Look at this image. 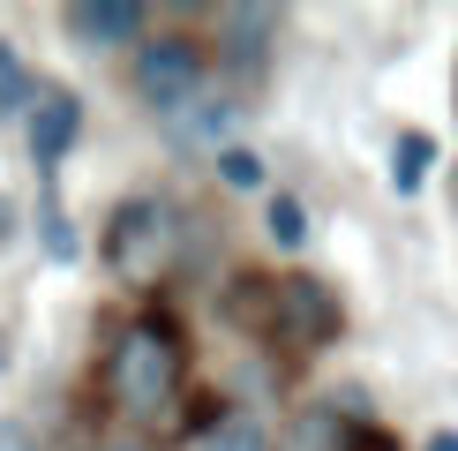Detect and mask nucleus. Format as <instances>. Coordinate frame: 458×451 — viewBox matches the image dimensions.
<instances>
[{
    "instance_id": "20",
    "label": "nucleus",
    "mask_w": 458,
    "mask_h": 451,
    "mask_svg": "<svg viewBox=\"0 0 458 451\" xmlns=\"http://www.w3.org/2000/svg\"><path fill=\"white\" fill-rule=\"evenodd\" d=\"M0 369H8V338H0Z\"/></svg>"
},
{
    "instance_id": "18",
    "label": "nucleus",
    "mask_w": 458,
    "mask_h": 451,
    "mask_svg": "<svg viewBox=\"0 0 458 451\" xmlns=\"http://www.w3.org/2000/svg\"><path fill=\"white\" fill-rule=\"evenodd\" d=\"M0 241H15V196L0 188Z\"/></svg>"
},
{
    "instance_id": "2",
    "label": "nucleus",
    "mask_w": 458,
    "mask_h": 451,
    "mask_svg": "<svg viewBox=\"0 0 458 451\" xmlns=\"http://www.w3.org/2000/svg\"><path fill=\"white\" fill-rule=\"evenodd\" d=\"M218 316L285 362H316L323 346L346 338V301L316 271H233L218 294Z\"/></svg>"
},
{
    "instance_id": "16",
    "label": "nucleus",
    "mask_w": 458,
    "mask_h": 451,
    "mask_svg": "<svg viewBox=\"0 0 458 451\" xmlns=\"http://www.w3.org/2000/svg\"><path fill=\"white\" fill-rule=\"evenodd\" d=\"M75 451H158V437H143V429H90V437H75Z\"/></svg>"
},
{
    "instance_id": "3",
    "label": "nucleus",
    "mask_w": 458,
    "mask_h": 451,
    "mask_svg": "<svg viewBox=\"0 0 458 451\" xmlns=\"http://www.w3.org/2000/svg\"><path fill=\"white\" fill-rule=\"evenodd\" d=\"M98 256L113 286H128L136 301H158L188 263V211L174 196H121L98 234Z\"/></svg>"
},
{
    "instance_id": "1",
    "label": "nucleus",
    "mask_w": 458,
    "mask_h": 451,
    "mask_svg": "<svg viewBox=\"0 0 458 451\" xmlns=\"http://www.w3.org/2000/svg\"><path fill=\"white\" fill-rule=\"evenodd\" d=\"M188 369H196V346H188V331L158 301L121 316L106 331V353H98V399L113 413V429H143L150 437L188 399Z\"/></svg>"
},
{
    "instance_id": "21",
    "label": "nucleus",
    "mask_w": 458,
    "mask_h": 451,
    "mask_svg": "<svg viewBox=\"0 0 458 451\" xmlns=\"http://www.w3.org/2000/svg\"><path fill=\"white\" fill-rule=\"evenodd\" d=\"M451 98H458V75H451Z\"/></svg>"
},
{
    "instance_id": "6",
    "label": "nucleus",
    "mask_w": 458,
    "mask_h": 451,
    "mask_svg": "<svg viewBox=\"0 0 458 451\" xmlns=\"http://www.w3.org/2000/svg\"><path fill=\"white\" fill-rule=\"evenodd\" d=\"M23 136H30L38 181H61V158L75 150V136H83V98H75L68 83H38L30 106H23Z\"/></svg>"
},
{
    "instance_id": "12",
    "label": "nucleus",
    "mask_w": 458,
    "mask_h": 451,
    "mask_svg": "<svg viewBox=\"0 0 458 451\" xmlns=\"http://www.w3.org/2000/svg\"><path fill=\"white\" fill-rule=\"evenodd\" d=\"M263 234H271V249L293 256L301 241H309V211H301V196H285V188H278V196L263 203Z\"/></svg>"
},
{
    "instance_id": "11",
    "label": "nucleus",
    "mask_w": 458,
    "mask_h": 451,
    "mask_svg": "<svg viewBox=\"0 0 458 451\" xmlns=\"http://www.w3.org/2000/svg\"><path fill=\"white\" fill-rule=\"evenodd\" d=\"M196 451H271V429L256 421V413H241V406H225L211 429L196 437Z\"/></svg>"
},
{
    "instance_id": "7",
    "label": "nucleus",
    "mask_w": 458,
    "mask_h": 451,
    "mask_svg": "<svg viewBox=\"0 0 458 451\" xmlns=\"http://www.w3.org/2000/svg\"><path fill=\"white\" fill-rule=\"evenodd\" d=\"M61 30H68L83 53L143 46V38H150V8H143V0H68V8H61Z\"/></svg>"
},
{
    "instance_id": "9",
    "label": "nucleus",
    "mask_w": 458,
    "mask_h": 451,
    "mask_svg": "<svg viewBox=\"0 0 458 451\" xmlns=\"http://www.w3.org/2000/svg\"><path fill=\"white\" fill-rule=\"evenodd\" d=\"M278 451H353V413H338V399L331 406H301Z\"/></svg>"
},
{
    "instance_id": "8",
    "label": "nucleus",
    "mask_w": 458,
    "mask_h": 451,
    "mask_svg": "<svg viewBox=\"0 0 458 451\" xmlns=\"http://www.w3.org/2000/svg\"><path fill=\"white\" fill-rule=\"evenodd\" d=\"M233 121H241L233 98H196L188 113H174V121H165V136H174L181 150H211V158H218V150L233 143Z\"/></svg>"
},
{
    "instance_id": "4",
    "label": "nucleus",
    "mask_w": 458,
    "mask_h": 451,
    "mask_svg": "<svg viewBox=\"0 0 458 451\" xmlns=\"http://www.w3.org/2000/svg\"><path fill=\"white\" fill-rule=\"evenodd\" d=\"M203 83H211V46L188 30H150L136 46V61H128V90L158 113V121H174L203 98Z\"/></svg>"
},
{
    "instance_id": "15",
    "label": "nucleus",
    "mask_w": 458,
    "mask_h": 451,
    "mask_svg": "<svg viewBox=\"0 0 458 451\" xmlns=\"http://www.w3.org/2000/svg\"><path fill=\"white\" fill-rule=\"evenodd\" d=\"M46 256L53 263H75V249H83V241H75V226H68V211H61V196H53V181H46Z\"/></svg>"
},
{
    "instance_id": "14",
    "label": "nucleus",
    "mask_w": 458,
    "mask_h": 451,
    "mask_svg": "<svg viewBox=\"0 0 458 451\" xmlns=\"http://www.w3.org/2000/svg\"><path fill=\"white\" fill-rule=\"evenodd\" d=\"M211 174H218L225 188H263V158H256L248 143H225L218 158H211Z\"/></svg>"
},
{
    "instance_id": "10",
    "label": "nucleus",
    "mask_w": 458,
    "mask_h": 451,
    "mask_svg": "<svg viewBox=\"0 0 458 451\" xmlns=\"http://www.w3.org/2000/svg\"><path fill=\"white\" fill-rule=\"evenodd\" d=\"M428 166H436V136H428V128H398V143H391V188L413 196V188L428 181Z\"/></svg>"
},
{
    "instance_id": "19",
    "label": "nucleus",
    "mask_w": 458,
    "mask_h": 451,
    "mask_svg": "<svg viewBox=\"0 0 458 451\" xmlns=\"http://www.w3.org/2000/svg\"><path fill=\"white\" fill-rule=\"evenodd\" d=\"M421 451H458V429H436V437H428Z\"/></svg>"
},
{
    "instance_id": "17",
    "label": "nucleus",
    "mask_w": 458,
    "mask_h": 451,
    "mask_svg": "<svg viewBox=\"0 0 458 451\" xmlns=\"http://www.w3.org/2000/svg\"><path fill=\"white\" fill-rule=\"evenodd\" d=\"M0 451H38V437H30L23 421H0Z\"/></svg>"
},
{
    "instance_id": "13",
    "label": "nucleus",
    "mask_w": 458,
    "mask_h": 451,
    "mask_svg": "<svg viewBox=\"0 0 458 451\" xmlns=\"http://www.w3.org/2000/svg\"><path fill=\"white\" fill-rule=\"evenodd\" d=\"M30 68H23V53L0 38V121H23V106H30Z\"/></svg>"
},
{
    "instance_id": "5",
    "label": "nucleus",
    "mask_w": 458,
    "mask_h": 451,
    "mask_svg": "<svg viewBox=\"0 0 458 451\" xmlns=\"http://www.w3.org/2000/svg\"><path fill=\"white\" fill-rule=\"evenodd\" d=\"M211 46H218V68L233 75L241 90H263L271 83V46H278V8H263V0H225L211 15Z\"/></svg>"
}]
</instances>
